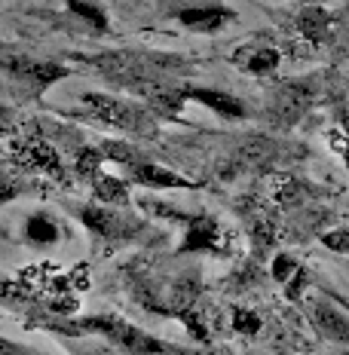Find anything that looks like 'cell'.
Wrapping results in <instances>:
<instances>
[{"label": "cell", "mask_w": 349, "mask_h": 355, "mask_svg": "<svg viewBox=\"0 0 349 355\" xmlns=\"http://www.w3.org/2000/svg\"><path fill=\"white\" fill-rule=\"evenodd\" d=\"M297 272H300V266H297V263H294L288 254L276 257V263H273V276H276L279 282H288V279L297 276Z\"/></svg>", "instance_id": "21"}, {"label": "cell", "mask_w": 349, "mask_h": 355, "mask_svg": "<svg viewBox=\"0 0 349 355\" xmlns=\"http://www.w3.org/2000/svg\"><path fill=\"white\" fill-rule=\"evenodd\" d=\"M83 107L95 120L114 125V129L132 132V135H151L153 132V114L141 105H132V101L114 98V95H101V92H86Z\"/></svg>", "instance_id": "3"}, {"label": "cell", "mask_w": 349, "mask_h": 355, "mask_svg": "<svg viewBox=\"0 0 349 355\" xmlns=\"http://www.w3.org/2000/svg\"><path fill=\"white\" fill-rule=\"evenodd\" d=\"M343 150V159H346V166H349V147H340Z\"/></svg>", "instance_id": "26"}, {"label": "cell", "mask_w": 349, "mask_h": 355, "mask_svg": "<svg viewBox=\"0 0 349 355\" xmlns=\"http://www.w3.org/2000/svg\"><path fill=\"white\" fill-rule=\"evenodd\" d=\"M178 19H181V25L193 28V31H218V28H224L236 16L224 10V6H209V10H181Z\"/></svg>", "instance_id": "11"}, {"label": "cell", "mask_w": 349, "mask_h": 355, "mask_svg": "<svg viewBox=\"0 0 349 355\" xmlns=\"http://www.w3.org/2000/svg\"><path fill=\"white\" fill-rule=\"evenodd\" d=\"M0 355H28V349L22 343H12V340L0 337Z\"/></svg>", "instance_id": "25"}, {"label": "cell", "mask_w": 349, "mask_h": 355, "mask_svg": "<svg viewBox=\"0 0 349 355\" xmlns=\"http://www.w3.org/2000/svg\"><path fill=\"white\" fill-rule=\"evenodd\" d=\"M313 105V89L300 80H291V83H282L270 98V120L276 125H294L303 114Z\"/></svg>", "instance_id": "4"}, {"label": "cell", "mask_w": 349, "mask_h": 355, "mask_svg": "<svg viewBox=\"0 0 349 355\" xmlns=\"http://www.w3.org/2000/svg\"><path fill=\"white\" fill-rule=\"evenodd\" d=\"M187 224L184 236V251H203V248H218L221 242V227L214 218H181Z\"/></svg>", "instance_id": "10"}, {"label": "cell", "mask_w": 349, "mask_h": 355, "mask_svg": "<svg viewBox=\"0 0 349 355\" xmlns=\"http://www.w3.org/2000/svg\"><path fill=\"white\" fill-rule=\"evenodd\" d=\"M99 162H101V153L99 150H86V153H80L77 168L83 175H99Z\"/></svg>", "instance_id": "23"}, {"label": "cell", "mask_w": 349, "mask_h": 355, "mask_svg": "<svg viewBox=\"0 0 349 355\" xmlns=\"http://www.w3.org/2000/svg\"><path fill=\"white\" fill-rule=\"evenodd\" d=\"M313 324L318 328V334L334 340V343H349V319L340 313L337 306L318 300L313 306Z\"/></svg>", "instance_id": "9"}, {"label": "cell", "mask_w": 349, "mask_h": 355, "mask_svg": "<svg viewBox=\"0 0 349 355\" xmlns=\"http://www.w3.org/2000/svg\"><path fill=\"white\" fill-rule=\"evenodd\" d=\"M92 190L99 199L114 205H126L129 202V193H126V184L120 178H110V175H92Z\"/></svg>", "instance_id": "14"}, {"label": "cell", "mask_w": 349, "mask_h": 355, "mask_svg": "<svg viewBox=\"0 0 349 355\" xmlns=\"http://www.w3.org/2000/svg\"><path fill=\"white\" fill-rule=\"evenodd\" d=\"M276 64H279V53L276 49H270V46L257 49V53L248 58V71L251 73H273L276 71Z\"/></svg>", "instance_id": "18"}, {"label": "cell", "mask_w": 349, "mask_h": 355, "mask_svg": "<svg viewBox=\"0 0 349 355\" xmlns=\"http://www.w3.org/2000/svg\"><path fill=\"white\" fill-rule=\"evenodd\" d=\"M12 196H19V181L0 168V199H12Z\"/></svg>", "instance_id": "24"}, {"label": "cell", "mask_w": 349, "mask_h": 355, "mask_svg": "<svg viewBox=\"0 0 349 355\" xmlns=\"http://www.w3.org/2000/svg\"><path fill=\"white\" fill-rule=\"evenodd\" d=\"M233 328L239 331V334H257V331H261V319H257L255 313H248V309H236Z\"/></svg>", "instance_id": "20"}, {"label": "cell", "mask_w": 349, "mask_h": 355, "mask_svg": "<svg viewBox=\"0 0 349 355\" xmlns=\"http://www.w3.org/2000/svg\"><path fill=\"white\" fill-rule=\"evenodd\" d=\"M89 64L123 86L135 80H169L187 68L184 58L169 53H147V49H114V53L89 58Z\"/></svg>", "instance_id": "1"}, {"label": "cell", "mask_w": 349, "mask_h": 355, "mask_svg": "<svg viewBox=\"0 0 349 355\" xmlns=\"http://www.w3.org/2000/svg\"><path fill=\"white\" fill-rule=\"evenodd\" d=\"M0 135H3V125H0Z\"/></svg>", "instance_id": "27"}, {"label": "cell", "mask_w": 349, "mask_h": 355, "mask_svg": "<svg viewBox=\"0 0 349 355\" xmlns=\"http://www.w3.org/2000/svg\"><path fill=\"white\" fill-rule=\"evenodd\" d=\"M325 248H331V251H343V254H349V227L346 230H334L325 236Z\"/></svg>", "instance_id": "22"}, {"label": "cell", "mask_w": 349, "mask_h": 355, "mask_svg": "<svg viewBox=\"0 0 349 355\" xmlns=\"http://www.w3.org/2000/svg\"><path fill=\"white\" fill-rule=\"evenodd\" d=\"M331 16L325 10H318V6H309V10H303L300 16H297V28H300V34L307 37L309 43H325L331 34Z\"/></svg>", "instance_id": "13"}, {"label": "cell", "mask_w": 349, "mask_h": 355, "mask_svg": "<svg viewBox=\"0 0 349 355\" xmlns=\"http://www.w3.org/2000/svg\"><path fill=\"white\" fill-rule=\"evenodd\" d=\"M28 239L37 242V245H53L58 239V227L46 214H31V218H28Z\"/></svg>", "instance_id": "16"}, {"label": "cell", "mask_w": 349, "mask_h": 355, "mask_svg": "<svg viewBox=\"0 0 349 355\" xmlns=\"http://www.w3.org/2000/svg\"><path fill=\"white\" fill-rule=\"evenodd\" d=\"M270 157H273V141H266V138H248V141L236 150V159L248 168L261 166V162H266Z\"/></svg>", "instance_id": "15"}, {"label": "cell", "mask_w": 349, "mask_h": 355, "mask_svg": "<svg viewBox=\"0 0 349 355\" xmlns=\"http://www.w3.org/2000/svg\"><path fill=\"white\" fill-rule=\"evenodd\" d=\"M99 153H101V157L117 159V162H126V166H132V162L141 159V153L135 150V147H132V144H123V141H105V144L99 147Z\"/></svg>", "instance_id": "17"}, {"label": "cell", "mask_w": 349, "mask_h": 355, "mask_svg": "<svg viewBox=\"0 0 349 355\" xmlns=\"http://www.w3.org/2000/svg\"><path fill=\"white\" fill-rule=\"evenodd\" d=\"M129 178L135 184H141V187H157V190L160 187H193L190 178L175 175V172H169V168L153 166V162H144V159L132 162V166H129Z\"/></svg>", "instance_id": "8"}, {"label": "cell", "mask_w": 349, "mask_h": 355, "mask_svg": "<svg viewBox=\"0 0 349 355\" xmlns=\"http://www.w3.org/2000/svg\"><path fill=\"white\" fill-rule=\"evenodd\" d=\"M74 331L101 334L105 340H110V343L120 346V349H126L129 355H157V352H166V346H162L153 334L135 328L132 322L117 319V315H89V319H80Z\"/></svg>", "instance_id": "2"}, {"label": "cell", "mask_w": 349, "mask_h": 355, "mask_svg": "<svg viewBox=\"0 0 349 355\" xmlns=\"http://www.w3.org/2000/svg\"><path fill=\"white\" fill-rule=\"evenodd\" d=\"M187 98H196L203 101V105L214 107L221 116H230V120H239L245 114L242 101L233 98V95H224V92H214V89H187Z\"/></svg>", "instance_id": "12"}, {"label": "cell", "mask_w": 349, "mask_h": 355, "mask_svg": "<svg viewBox=\"0 0 349 355\" xmlns=\"http://www.w3.org/2000/svg\"><path fill=\"white\" fill-rule=\"evenodd\" d=\"M80 220H83L92 233L105 236V239H129V236H135L141 230L138 220H129V218H123V214H117L110 209H99V205L80 209Z\"/></svg>", "instance_id": "6"}, {"label": "cell", "mask_w": 349, "mask_h": 355, "mask_svg": "<svg viewBox=\"0 0 349 355\" xmlns=\"http://www.w3.org/2000/svg\"><path fill=\"white\" fill-rule=\"evenodd\" d=\"M16 162L25 168H40V172L49 175H62V162H58L53 144L40 141V138H31V141H16Z\"/></svg>", "instance_id": "7"}, {"label": "cell", "mask_w": 349, "mask_h": 355, "mask_svg": "<svg viewBox=\"0 0 349 355\" xmlns=\"http://www.w3.org/2000/svg\"><path fill=\"white\" fill-rule=\"evenodd\" d=\"M126 89L141 95L153 107V114H162V116H172L181 107V101L187 98V89H178L169 80H135V83H126Z\"/></svg>", "instance_id": "5"}, {"label": "cell", "mask_w": 349, "mask_h": 355, "mask_svg": "<svg viewBox=\"0 0 349 355\" xmlns=\"http://www.w3.org/2000/svg\"><path fill=\"white\" fill-rule=\"evenodd\" d=\"M71 10L77 12V16L89 19V21H92L95 28H99V31H105V28H108V21H105V12H101V10H95L92 3H86V0H71Z\"/></svg>", "instance_id": "19"}]
</instances>
